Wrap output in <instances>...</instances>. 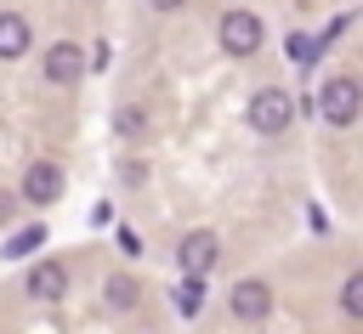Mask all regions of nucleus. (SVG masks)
I'll use <instances>...</instances> for the list:
<instances>
[{"mask_svg":"<svg viewBox=\"0 0 363 334\" xmlns=\"http://www.w3.org/2000/svg\"><path fill=\"white\" fill-rule=\"evenodd\" d=\"M318 113H323L329 125H352V119L363 113V85H357L352 74H329L323 91H318Z\"/></svg>","mask_w":363,"mask_h":334,"instance_id":"nucleus-1","label":"nucleus"},{"mask_svg":"<svg viewBox=\"0 0 363 334\" xmlns=\"http://www.w3.org/2000/svg\"><path fill=\"white\" fill-rule=\"evenodd\" d=\"M289 119H295V96H289V91L267 85V91H255V96H250V125H255L261 136H278Z\"/></svg>","mask_w":363,"mask_h":334,"instance_id":"nucleus-2","label":"nucleus"},{"mask_svg":"<svg viewBox=\"0 0 363 334\" xmlns=\"http://www.w3.org/2000/svg\"><path fill=\"white\" fill-rule=\"evenodd\" d=\"M221 51L227 57H255L261 51V17L255 11H227L221 17Z\"/></svg>","mask_w":363,"mask_h":334,"instance_id":"nucleus-3","label":"nucleus"},{"mask_svg":"<svg viewBox=\"0 0 363 334\" xmlns=\"http://www.w3.org/2000/svg\"><path fill=\"white\" fill-rule=\"evenodd\" d=\"M40 68H45V79H51V85H74V79L85 74V51H79L74 40H57V45H45Z\"/></svg>","mask_w":363,"mask_h":334,"instance_id":"nucleus-4","label":"nucleus"},{"mask_svg":"<svg viewBox=\"0 0 363 334\" xmlns=\"http://www.w3.org/2000/svg\"><path fill=\"white\" fill-rule=\"evenodd\" d=\"M227 306H233V317H238V323H261V317L272 311V289H267L261 277H244V283H233Z\"/></svg>","mask_w":363,"mask_h":334,"instance_id":"nucleus-5","label":"nucleus"},{"mask_svg":"<svg viewBox=\"0 0 363 334\" xmlns=\"http://www.w3.org/2000/svg\"><path fill=\"white\" fill-rule=\"evenodd\" d=\"M23 198H28V204H51V198H62V164L34 159V164L23 170Z\"/></svg>","mask_w":363,"mask_h":334,"instance_id":"nucleus-6","label":"nucleus"},{"mask_svg":"<svg viewBox=\"0 0 363 334\" xmlns=\"http://www.w3.org/2000/svg\"><path fill=\"white\" fill-rule=\"evenodd\" d=\"M216 255H221V238H216V232H187L182 249H176V260H182L187 277H204V272L216 266Z\"/></svg>","mask_w":363,"mask_h":334,"instance_id":"nucleus-7","label":"nucleus"},{"mask_svg":"<svg viewBox=\"0 0 363 334\" xmlns=\"http://www.w3.org/2000/svg\"><path fill=\"white\" fill-rule=\"evenodd\" d=\"M62 294H68V266L62 260L28 266V300H62Z\"/></svg>","mask_w":363,"mask_h":334,"instance_id":"nucleus-8","label":"nucleus"},{"mask_svg":"<svg viewBox=\"0 0 363 334\" xmlns=\"http://www.w3.org/2000/svg\"><path fill=\"white\" fill-rule=\"evenodd\" d=\"M28 45H34L28 17H23V11H0V62H17Z\"/></svg>","mask_w":363,"mask_h":334,"instance_id":"nucleus-9","label":"nucleus"},{"mask_svg":"<svg viewBox=\"0 0 363 334\" xmlns=\"http://www.w3.org/2000/svg\"><path fill=\"white\" fill-rule=\"evenodd\" d=\"M102 294H108V306H113V311H130V306H136V283H130L125 272H119V277H108V289H102Z\"/></svg>","mask_w":363,"mask_h":334,"instance_id":"nucleus-10","label":"nucleus"},{"mask_svg":"<svg viewBox=\"0 0 363 334\" xmlns=\"http://www.w3.org/2000/svg\"><path fill=\"white\" fill-rule=\"evenodd\" d=\"M340 311H346V317H363V272H352V277L340 283Z\"/></svg>","mask_w":363,"mask_h":334,"instance_id":"nucleus-11","label":"nucleus"},{"mask_svg":"<svg viewBox=\"0 0 363 334\" xmlns=\"http://www.w3.org/2000/svg\"><path fill=\"white\" fill-rule=\"evenodd\" d=\"M199 306H204V283H199V277H187V283L176 289V311H182V317H193Z\"/></svg>","mask_w":363,"mask_h":334,"instance_id":"nucleus-12","label":"nucleus"},{"mask_svg":"<svg viewBox=\"0 0 363 334\" xmlns=\"http://www.w3.org/2000/svg\"><path fill=\"white\" fill-rule=\"evenodd\" d=\"M142 125H147V113H142V108H119V119H113V130H119V136H142Z\"/></svg>","mask_w":363,"mask_h":334,"instance_id":"nucleus-13","label":"nucleus"},{"mask_svg":"<svg viewBox=\"0 0 363 334\" xmlns=\"http://www.w3.org/2000/svg\"><path fill=\"white\" fill-rule=\"evenodd\" d=\"M40 243H45V232H40V226H23V232L6 243V255H28V249H40Z\"/></svg>","mask_w":363,"mask_h":334,"instance_id":"nucleus-14","label":"nucleus"},{"mask_svg":"<svg viewBox=\"0 0 363 334\" xmlns=\"http://www.w3.org/2000/svg\"><path fill=\"white\" fill-rule=\"evenodd\" d=\"M11 204H17V198H11V192H0V221L11 215Z\"/></svg>","mask_w":363,"mask_h":334,"instance_id":"nucleus-15","label":"nucleus"},{"mask_svg":"<svg viewBox=\"0 0 363 334\" xmlns=\"http://www.w3.org/2000/svg\"><path fill=\"white\" fill-rule=\"evenodd\" d=\"M147 6H159V11H176V6H187V0H147Z\"/></svg>","mask_w":363,"mask_h":334,"instance_id":"nucleus-16","label":"nucleus"}]
</instances>
